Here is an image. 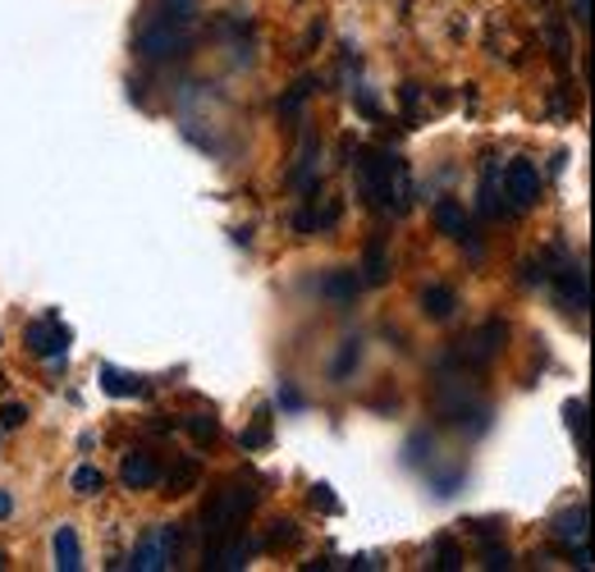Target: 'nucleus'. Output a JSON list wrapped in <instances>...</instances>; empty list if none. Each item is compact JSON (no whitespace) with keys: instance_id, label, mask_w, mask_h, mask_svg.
Masks as SVG:
<instances>
[{"instance_id":"10","label":"nucleus","mask_w":595,"mask_h":572,"mask_svg":"<svg viewBox=\"0 0 595 572\" xmlns=\"http://www.w3.org/2000/svg\"><path fill=\"white\" fill-rule=\"evenodd\" d=\"M454 308H458V293H454L450 284H431V289H422V312H426L431 321H450Z\"/></svg>"},{"instance_id":"32","label":"nucleus","mask_w":595,"mask_h":572,"mask_svg":"<svg viewBox=\"0 0 595 572\" xmlns=\"http://www.w3.org/2000/svg\"><path fill=\"white\" fill-rule=\"evenodd\" d=\"M0 568H6V563H0Z\"/></svg>"},{"instance_id":"9","label":"nucleus","mask_w":595,"mask_h":572,"mask_svg":"<svg viewBox=\"0 0 595 572\" xmlns=\"http://www.w3.org/2000/svg\"><path fill=\"white\" fill-rule=\"evenodd\" d=\"M500 343H504V325H500V321H491L486 330H481V334L472 339V349H463V362H472V367H486V362L500 353Z\"/></svg>"},{"instance_id":"13","label":"nucleus","mask_w":595,"mask_h":572,"mask_svg":"<svg viewBox=\"0 0 595 572\" xmlns=\"http://www.w3.org/2000/svg\"><path fill=\"white\" fill-rule=\"evenodd\" d=\"M559 289H564V298L573 302L577 312H586V302H591V293H586V271L582 265H568V271L559 275Z\"/></svg>"},{"instance_id":"21","label":"nucleus","mask_w":595,"mask_h":572,"mask_svg":"<svg viewBox=\"0 0 595 572\" xmlns=\"http://www.w3.org/2000/svg\"><path fill=\"white\" fill-rule=\"evenodd\" d=\"M357 358H362V343H357V339H349V343H344V353H340V362H334V380H344V375H349V367H357Z\"/></svg>"},{"instance_id":"19","label":"nucleus","mask_w":595,"mask_h":572,"mask_svg":"<svg viewBox=\"0 0 595 572\" xmlns=\"http://www.w3.org/2000/svg\"><path fill=\"white\" fill-rule=\"evenodd\" d=\"M381 280H385V248L371 243L366 248V284H381Z\"/></svg>"},{"instance_id":"16","label":"nucleus","mask_w":595,"mask_h":572,"mask_svg":"<svg viewBox=\"0 0 595 572\" xmlns=\"http://www.w3.org/2000/svg\"><path fill=\"white\" fill-rule=\"evenodd\" d=\"M101 485H105V476L97 468H79V472H73V494H83V500L101 494Z\"/></svg>"},{"instance_id":"23","label":"nucleus","mask_w":595,"mask_h":572,"mask_svg":"<svg viewBox=\"0 0 595 572\" xmlns=\"http://www.w3.org/2000/svg\"><path fill=\"white\" fill-rule=\"evenodd\" d=\"M312 504L325 509V513H340V500L330 494V485H312Z\"/></svg>"},{"instance_id":"17","label":"nucleus","mask_w":595,"mask_h":572,"mask_svg":"<svg viewBox=\"0 0 595 572\" xmlns=\"http://www.w3.org/2000/svg\"><path fill=\"white\" fill-rule=\"evenodd\" d=\"M568 431L577 435V449H591V431H586V403H568Z\"/></svg>"},{"instance_id":"30","label":"nucleus","mask_w":595,"mask_h":572,"mask_svg":"<svg viewBox=\"0 0 595 572\" xmlns=\"http://www.w3.org/2000/svg\"><path fill=\"white\" fill-rule=\"evenodd\" d=\"M14 513V500H10V490H0V522H6Z\"/></svg>"},{"instance_id":"31","label":"nucleus","mask_w":595,"mask_h":572,"mask_svg":"<svg viewBox=\"0 0 595 572\" xmlns=\"http://www.w3.org/2000/svg\"><path fill=\"white\" fill-rule=\"evenodd\" d=\"M577 23H582V28L591 23V0H577Z\"/></svg>"},{"instance_id":"7","label":"nucleus","mask_w":595,"mask_h":572,"mask_svg":"<svg viewBox=\"0 0 595 572\" xmlns=\"http://www.w3.org/2000/svg\"><path fill=\"white\" fill-rule=\"evenodd\" d=\"M161 476H165V468L157 463L152 453H124V463H120V481H124V490H157L161 485Z\"/></svg>"},{"instance_id":"14","label":"nucleus","mask_w":595,"mask_h":572,"mask_svg":"<svg viewBox=\"0 0 595 572\" xmlns=\"http://www.w3.org/2000/svg\"><path fill=\"white\" fill-rule=\"evenodd\" d=\"M101 390L115 394V399H124V394H142V380H138V375H124V371H115V367H105V371H101Z\"/></svg>"},{"instance_id":"28","label":"nucleus","mask_w":595,"mask_h":572,"mask_svg":"<svg viewBox=\"0 0 595 572\" xmlns=\"http://www.w3.org/2000/svg\"><path fill=\"white\" fill-rule=\"evenodd\" d=\"M486 568H508V550L504 545H486Z\"/></svg>"},{"instance_id":"6","label":"nucleus","mask_w":595,"mask_h":572,"mask_svg":"<svg viewBox=\"0 0 595 572\" xmlns=\"http://www.w3.org/2000/svg\"><path fill=\"white\" fill-rule=\"evenodd\" d=\"M23 343H28V353H37V358H64V349H69V325H60L56 317H42V321L28 325Z\"/></svg>"},{"instance_id":"26","label":"nucleus","mask_w":595,"mask_h":572,"mask_svg":"<svg viewBox=\"0 0 595 572\" xmlns=\"http://www.w3.org/2000/svg\"><path fill=\"white\" fill-rule=\"evenodd\" d=\"M435 554H440V563H435V568H458V550H454V541H440V550H435Z\"/></svg>"},{"instance_id":"4","label":"nucleus","mask_w":595,"mask_h":572,"mask_svg":"<svg viewBox=\"0 0 595 572\" xmlns=\"http://www.w3.org/2000/svg\"><path fill=\"white\" fill-rule=\"evenodd\" d=\"M179 559V531L174 526H152L147 536L138 541L133 550V568L138 572H161V568H174Z\"/></svg>"},{"instance_id":"5","label":"nucleus","mask_w":595,"mask_h":572,"mask_svg":"<svg viewBox=\"0 0 595 572\" xmlns=\"http://www.w3.org/2000/svg\"><path fill=\"white\" fill-rule=\"evenodd\" d=\"M504 193H508V202H513L517 211L536 207V202H541V170H536V161H527V157L508 161V170H504Z\"/></svg>"},{"instance_id":"22","label":"nucleus","mask_w":595,"mask_h":572,"mask_svg":"<svg viewBox=\"0 0 595 572\" xmlns=\"http://www.w3.org/2000/svg\"><path fill=\"white\" fill-rule=\"evenodd\" d=\"M23 417H28V408H23V403H6V412H0V427L14 431V427H23Z\"/></svg>"},{"instance_id":"29","label":"nucleus","mask_w":595,"mask_h":572,"mask_svg":"<svg viewBox=\"0 0 595 572\" xmlns=\"http://www.w3.org/2000/svg\"><path fill=\"white\" fill-rule=\"evenodd\" d=\"M243 444H266V422H256V427L243 435Z\"/></svg>"},{"instance_id":"15","label":"nucleus","mask_w":595,"mask_h":572,"mask_svg":"<svg viewBox=\"0 0 595 572\" xmlns=\"http://www.w3.org/2000/svg\"><path fill=\"white\" fill-rule=\"evenodd\" d=\"M248 554H252V545H248V541H230L225 550H220V554L211 559V568H225V572H239V568L248 563Z\"/></svg>"},{"instance_id":"18","label":"nucleus","mask_w":595,"mask_h":572,"mask_svg":"<svg viewBox=\"0 0 595 572\" xmlns=\"http://www.w3.org/2000/svg\"><path fill=\"white\" fill-rule=\"evenodd\" d=\"M198 485V463H179L170 472V494H183V490H193Z\"/></svg>"},{"instance_id":"1","label":"nucleus","mask_w":595,"mask_h":572,"mask_svg":"<svg viewBox=\"0 0 595 572\" xmlns=\"http://www.w3.org/2000/svg\"><path fill=\"white\" fill-rule=\"evenodd\" d=\"M189 42H193V0H165V10H157L138 28V56L147 60L183 56Z\"/></svg>"},{"instance_id":"25","label":"nucleus","mask_w":595,"mask_h":572,"mask_svg":"<svg viewBox=\"0 0 595 572\" xmlns=\"http://www.w3.org/2000/svg\"><path fill=\"white\" fill-rule=\"evenodd\" d=\"M293 541H298L293 522H275V531H271V545H293Z\"/></svg>"},{"instance_id":"11","label":"nucleus","mask_w":595,"mask_h":572,"mask_svg":"<svg viewBox=\"0 0 595 572\" xmlns=\"http://www.w3.org/2000/svg\"><path fill=\"white\" fill-rule=\"evenodd\" d=\"M51 550H56V568H60V572H79V568H83V550H79V536H73V526H56Z\"/></svg>"},{"instance_id":"12","label":"nucleus","mask_w":595,"mask_h":572,"mask_svg":"<svg viewBox=\"0 0 595 572\" xmlns=\"http://www.w3.org/2000/svg\"><path fill=\"white\" fill-rule=\"evenodd\" d=\"M435 224H440V234L463 239V229H467V211H463L454 198H444V202H435Z\"/></svg>"},{"instance_id":"24","label":"nucleus","mask_w":595,"mask_h":572,"mask_svg":"<svg viewBox=\"0 0 595 572\" xmlns=\"http://www.w3.org/2000/svg\"><path fill=\"white\" fill-rule=\"evenodd\" d=\"M189 431H193L202 444H211V440H215V422H211V417H193V422H189Z\"/></svg>"},{"instance_id":"27","label":"nucleus","mask_w":595,"mask_h":572,"mask_svg":"<svg viewBox=\"0 0 595 572\" xmlns=\"http://www.w3.org/2000/svg\"><path fill=\"white\" fill-rule=\"evenodd\" d=\"M307 88H312V83H298V88H293V92H289V101H284V106H280V110H284V114H293V110H298V106H303V97H307Z\"/></svg>"},{"instance_id":"2","label":"nucleus","mask_w":595,"mask_h":572,"mask_svg":"<svg viewBox=\"0 0 595 572\" xmlns=\"http://www.w3.org/2000/svg\"><path fill=\"white\" fill-rule=\"evenodd\" d=\"M362 193L366 202L376 207V211H407L417 198V188H413V174H407V165L399 157H390V151H366V161H362Z\"/></svg>"},{"instance_id":"3","label":"nucleus","mask_w":595,"mask_h":572,"mask_svg":"<svg viewBox=\"0 0 595 572\" xmlns=\"http://www.w3.org/2000/svg\"><path fill=\"white\" fill-rule=\"evenodd\" d=\"M256 504V490L248 485H225V490H215V500L202 509V526L211 531V536H225L230 526H239Z\"/></svg>"},{"instance_id":"8","label":"nucleus","mask_w":595,"mask_h":572,"mask_svg":"<svg viewBox=\"0 0 595 572\" xmlns=\"http://www.w3.org/2000/svg\"><path fill=\"white\" fill-rule=\"evenodd\" d=\"M549 536L564 541V545H586V541H591V513H586V504L564 509L559 518L549 522Z\"/></svg>"},{"instance_id":"20","label":"nucleus","mask_w":595,"mask_h":572,"mask_svg":"<svg viewBox=\"0 0 595 572\" xmlns=\"http://www.w3.org/2000/svg\"><path fill=\"white\" fill-rule=\"evenodd\" d=\"M325 293H330V298H353V293H357V275H353V271L330 275V280H325Z\"/></svg>"}]
</instances>
